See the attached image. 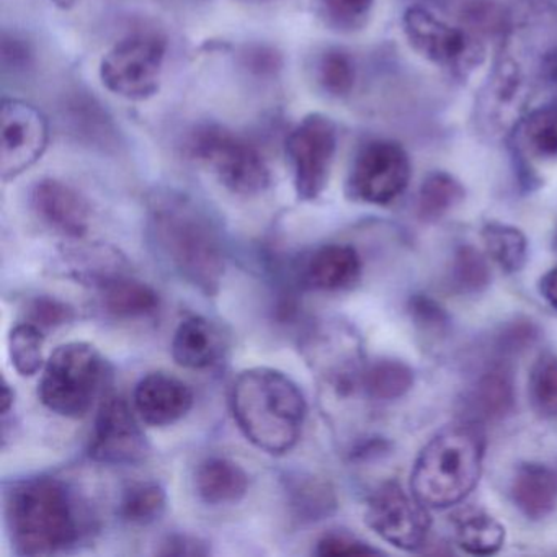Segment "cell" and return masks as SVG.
Wrapping results in <instances>:
<instances>
[{"label":"cell","mask_w":557,"mask_h":557,"mask_svg":"<svg viewBox=\"0 0 557 557\" xmlns=\"http://www.w3.org/2000/svg\"><path fill=\"white\" fill-rule=\"evenodd\" d=\"M231 409L244 436L269 455L292 451L308 416L298 384L283 371L267 367L249 368L237 376Z\"/></svg>","instance_id":"obj_2"},{"label":"cell","mask_w":557,"mask_h":557,"mask_svg":"<svg viewBox=\"0 0 557 557\" xmlns=\"http://www.w3.org/2000/svg\"><path fill=\"white\" fill-rule=\"evenodd\" d=\"M537 292H540L541 298L557 312V267L541 276Z\"/></svg>","instance_id":"obj_40"},{"label":"cell","mask_w":557,"mask_h":557,"mask_svg":"<svg viewBox=\"0 0 557 557\" xmlns=\"http://www.w3.org/2000/svg\"><path fill=\"white\" fill-rule=\"evenodd\" d=\"M9 536L18 556H53L74 546L81 524L73 492L60 479L18 482L5 502Z\"/></svg>","instance_id":"obj_4"},{"label":"cell","mask_w":557,"mask_h":557,"mask_svg":"<svg viewBox=\"0 0 557 557\" xmlns=\"http://www.w3.org/2000/svg\"><path fill=\"white\" fill-rule=\"evenodd\" d=\"M505 527L484 510H468L456 517L455 543L471 556H494L505 544Z\"/></svg>","instance_id":"obj_22"},{"label":"cell","mask_w":557,"mask_h":557,"mask_svg":"<svg viewBox=\"0 0 557 557\" xmlns=\"http://www.w3.org/2000/svg\"><path fill=\"white\" fill-rule=\"evenodd\" d=\"M416 383V374L406 361L380 358L371 361L360 374L364 394L377 403H393L406 396Z\"/></svg>","instance_id":"obj_23"},{"label":"cell","mask_w":557,"mask_h":557,"mask_svg":"<svg viewBox=\"0 0 557 557\" xmlns=\"http://www.w3.org/2000/svg\"><path fill=\"white\" fill-rule=\"evenodd\" d=\"M449 282L459 295L478 296L492 282L487 257L471 244H461L453 252Z\"/></svg>","instance_id":"obj_27"},{"label":"cell","mask_w":557,"mask_h":557,"mask_svg":"<svg viewBox=\"0 0 557 557\" xmlns=\"http://www.w3.org/2000/svg\"><path fill=\"white\" fill-rule=\"evenodd\" d=\"M484 455L485 438L475 423L443 426L417 455L410 492L430 510H448L478 487Z\"/></svg>","instance_id":"obj_3"},{"label":"cell","mask_w":557,"mask_h":557,"mask_svg":"<svg viewBox=\"0 0 557 557\" xmlns=\"http://www.w3.org/2000/svg\"><path fill=\"white\" fill-rule=\"evenodd\" d=\"M523 141L534 158L557 159V107H541L523 123Z\"/></svg>","instance_id":"obj_30"},{"label":"cell","mask_w":557,"mask_h":557,"mask_svg":"<svg viewBox=\"0 0 557 557\" xmlns=\"http://www.w3.org/2000/svg\"><path fill=\"white\" fill-rule=\"evenodd\" d=\"M195 396L187 383L162 371L146 374L136 384L133 404L143 422L152 426H168L184 419Z\"/></svg>","instance_id":"obj_14"},{"label":"cell","mask_w":557,"mask_h":557,"mask_svg":"<svg viewBox=\"0 0 557 557\" xmlns=\"http://www.w3.org/2000/svg\"><path fill=\"white\" fill-rule=\"evenodd\" d=\"M412 177V164L403 146L386 139L368 143L358 151L347 178V194L360 203L386 207L403 197Z\"/></svg>","instance_id":"obj_8"},{"label":"cell","mask_w":557,"mask_h":557,"mask_svg":"<svg viewBox=\"0 0 557 557\" xmlns=\"http://www.w3.org/2000/svg\"><path fill=\"white\" fill-rule=\"evenodd\" d=\"M168 41L158 34H133L120 40L100 63L103 86L126 100L156 96L164 70Z\"/></svg>","instance_id":"obj_7"},{"label":"cell","mask_w":557,"mask_h":557,"mask_svg":"<svg viewBox=\"0 0 557 557\" xmlns=\"http://www.w3.org/2000/svg\"><path fill=\"white\" fill-rule=\"evenodd\" d=\"M149 236L175 275L207 296L220 292L226 252L207 211L182 194H161L149 208Z\"/></svg>","instance_id":"obj_1"},{"label":"cell","mask_w":557,"mask_h":557,"mask_svg":"<svg viewBox=\"0 0 557 557\" xmlns=\"http://www.w3.org/2000/svg\"><path fill=\"white\" fill-rule=\"evenodd\" d=\"M194 484L201 502L220 507L237 504L246 497L249 492V474L233 459L213 456L198 465Z\"/></svg>","instance_id":"obj_20"},{"label":"cell","mask_w":557,"mask_h":557,"mask_svg":"<svg viewBox=\"0 0 557 557\" xmlns=\"http://www.w3.org/2000/svg\"><path fill=\"white\" fill-rule=\"evenodd\" d=\"M156 553L159 556H191L200 557L210 554V547L200 537L188 536V534H171L165 537Z\"/></svg>","instance_id":"obj_39"},{"label":"cell","mask_w":557,"mask_h":557,"mask_svg":"<svg viewBox=\"0 0 557 557\" xmlns=\"http://www.w3.org/2000/svg\"><path fill=\"white\" fill-rule=\"evenodd\" d=\"M102 355L87 342L60 345L44 367L38 396L51 412L67 419L86 416L99 396Z\"/></svg>","instance_id":"obj_5"},{"label":"cell","mask_w":557,"mask_h":557,"mask_svg":"<svg viewBox=\"0 0 557 557\" xmlns=\"http://www.w3.org/2000/svg\"><path fill=\"white\" fill-rule=\"evenodd\" d=\"M337 152V129L327 116L312 113L286 138V154L295 172L299 200H318L331 178Z\"/></svg>","instance_id":"obj_11"},{"label":"cell","mask_w":557,"mask_h":557,"mask_svg":"<svg viewBox=\"0 0 557 557\" xmlns=\"http://www.w3.org/2000/svg\"><path fill=\"white\" fill-rule=\"evenodd\" d=\"M363 272L360 253L347 244L319 247L305 269V282L315 292L337 293L358 285Z\"/></svg>","instance_id":"obj_17"},{"label":"cell","mask_w":557,"mask_h":557,"mask_svg":"<svg viewBox=\"0 0 557 557\" xmlns=\"http://www.w3.org/2000/svg\"><path fill=\"white\" fill-rule=\"evenodd\" d=\"M517 403L513 371L508 361L488 364L465 394L466 422H502L513 413Z\"/></svg>","instance_id":"obj_16"},{"label":"cell","mask_w":557,"mask_h":557,"mask_svg":"<svg viewBox=\"0 0 557 557\" xmlns=\"http://www.w3.org/2000/svg\"><path fill=\"white\" fill-rule=\"evenodd\" d=\"M540 338V329L528 321V319H517L500 329L495 337V350L498 354V360L508 361L510 358L527 351L533 347Z\"/></svg>","instance_id":"obj_34"},{"label":"cell","mask_w":557,"mask_h":557,"mask_svg":"<svg viewBox=\"0 0 557 557\" xmlns=\"http://www.w3.org/2000/svg\"><path fill=\"white\" fill-rule=\"evenodd\" d=\"M325 14L342 27H351L370 14L374 0H321Z\"/></svg>","instance_id":"obj_38"},{"label":"cell","mask_w":557,"mask_h":557,"mask_svg":"<svg viewBox=\"0 0 557 557\" xmlns=\"http://www.w3.org/2000/svg\"><path fill=\"white\" fill-rule=\"evenodd\" d=\"M102 306L116 319H136L152 314L159 308V295L148 283L113 276L102 283Z\"/></svg>","instance_id":"obj_21"},{"label":"cell","mask_w":557,"mask_h":557,"mask_svg":"<svg viewBox=\"0 0 557 557\" xmlns=\"http://www.w3.org/2000/svg\"><path fill=\"white\" fill-rule=\"evenodd\" d=\"M528 399L537 417L557 420V354L554 351H544L531 364Z\"/></svg>","instance_id":"obj_28"},{"label":"cell","mask_w":557,"mask_h":557,"mask_svg":"<svg viewBox=\"0 0 557 557\" xmlns=\"http://www.w3.org/2000/svg\"><path fill=\"white\" fill-rule=\"evenodd\" d=\"M0 133V174L5 182L37 164L50 138L47 116L37 107L18 99L2 100Z\"/></svg>","instance_id":"obj_12"},{"label":"cell","mask_w":557,"mask_h":557,"mask_svg":"<svg viewBox=\"0 0 557 557\" xmlns=\"http://www.w3.org/2000/svg\"><path fill=\"white\" fill-rule=\"evenodd\" d=\"M138 412L122 396L103 400L90 438L89 456L102 465H136L148 456L149 443Z\"/></svg>","instance_id":"obj_13"},{"label":"cell","mask_w":557,"mask_h":557,"mask_svg":"<svg viewBox=\"0 0 557 557\" xmlns=\"http://www.w3.org/2000/svg\"><path fill=\"white\" fill-rule=\"evenodd\" d=\"M9 355L21 376H34L45 367L44 334L32 322L15 325L9 334Z\"/></svg>","instance_id":"obj_29"},{"label":"cell","mask_w":557,"mask_h":557,"mask_svg":"<svg viewBox=\"0 0 557 557\" xmlns=\"http://www.w3.org/2000/svg\"><path fill=\"white\" fill-rule=\"evenodd\" d=\"M223 354V335L207 318L194 315L181 322L172 338V357L178 367L205 370Z\"/></svg>","instance_id":"obj_19"},{"label":"cell","mask_w":557,"mask_h":557,"mask_svg":"<svg viewBox=\"0 0 557 557\" xmlns=\"http://www.w3.org/2000/svg\"><path fill=\"white\" fill-rule=\"evenodd\" d=\"M188 151L233 194L253 197L269 188L270 171L265 159L252 143L231 129L201 126L191 135Z\"/></svg>","instance_id":"obj_6"},{"label":"cell","mask_w":557,"mask_h":557,"mask_svg":"<svg viewBox=\"0 0 557 557\" xmlns=\"http://www.w3.org/2000/svg\"><path fill=\"white\" fill-rule=\"evenodd\" d=\"M466 30L474 37L497 38L507 32L508 15L497 0H466L461 8Z\"/></svg>","instance_id":"obj_31"},{"label":"cell","mask_w":557,"mask_h":557,"mask_svg":"<svg viewBox=\"0 0 557 557\" xmlns=\"http://www.w3.org/2000/svg\"><path fill=\"white\" fill-rule=\"evenodd\" d=\"M32 207L47 226L63 236L79 239L89 231V201L76 188L57 178H44L35 184Z\"/></svg>","instance_id":"obj_15"},{"label":"cell","mask_w":557,"mask_h":557,"mask_svg":"<svg viewBox=\"0 0 557 557\" xmlns=\"http://www.w3.org/2000/svg\"><path fill=\"white\" fill-rule=\"evenodd\" d=\"M510 497L527 520L541 521L557 508V471L543 462L518 466L510 482Z\"/></svg>","instance_id":"obj_18"},{"label":"cell","mask_w":557,"mask_h":557,"mask_svg":"<svg viewBox=\"0 0 557 557\" xmlns=\"http://www.w3.org/2000/svg\"><path fill=\"white\" fill-rule=\"evenodd\" d=\"M168 508V492L159 482L146 481L126 488L120 502L119 515L133 527L156 523Z\"/></svg>","instance_id":"obj_26"},{"label":"cell","mask_w":557,"mask_h":557,"mask_svg":"<svg viewBox=\"0 0 557 557\" xmlns=\"http://www.w3.org/2000/svg\"><path fill=\"white\" fill-rule=\"evenodd\" d=\"M465 187L446 172H433L417 195V216L423 223H438L465 200Z\"/></svg>","instance_id":"obj_25"},{"label":"cell","mask_w":557,"mask_h":557,"mask_svg":"<svg viewBox=\"0 0 557 557\" xmlns=\"http://www.w3.org/2000/svg\"><path fill=\"white\" fill-rule=\"evenodd\" d=\"M32 324L40 329H54L73 321L74 311L54 298H37L28 308Z\"/></svg>","instance_id":"obj_37"},{"label":"cell","mask_w":557,"mask_h":557,"mask_svg":"<svg viewBox=\"0 0 557 557\" xmlns=\"http://www.w3.org/2000/svg\"><path fill=\"white\" fill-rule=\"evenodd\" d=\"M410 47L436 66L466 74L481 66L485 50L466 28L451 27L425 8H409L403 17Z\"/></svg>","instance_id":"obj_10"},{"label":"cell","mask_w":557,"mask_h":557,"mask_svg":"<svg viewBox=\"0 0 557 557\" xmlns=\"http://www.w3.org/2000/svg\"><path fill=\"white\" fill-rule=\"evenodd\" d=\"M319 83L332 97H347L355 86V64L347 53L331 50L319 63Z\"/></svg>","instance_id":"obj_33"},{"label":"cell","mask_w":557,"mask_h":557,"mask_svg":"<svg viewBox=\"0 0 557 557\" xmlns=\"http://www.w3.org/2000/svg\"><path fill=\"white\" fill-rule=\"evenodd\" d=\"M293 505L308 515L309 520H322L337 508V498L327 482L315 478L296 481L293 485Z\"/></svg>","instance_id":"obj_32"},{"label":"cell","mask_w":557,"mask_h":557,"mask_svg":"<svg viewBox=\"0 0 557 557\" xmlns=\"http://www.w3.org/2000/svg\"><path fill=\"white\" fill-rule=\"evenodd\" d=\"M57 8L63 9V11H70L76 4V0H51Z\"/></svg>","instance_id":"obj_43"},{"label":"cell","mask_w":557,"mask_h":557,"mask_svg":"<svg viewBox=\"0 0 557 557\" xmlns=\"http://www.w3.org/2000/svg\"><path fill=\"white\" fill-rule=\"evenodd\" d=\"M14 389L9 386L8 381H4V384H2V416H8L11 412L12 407H14Z\"/></svg>","instance_id":"obj_42"},{"label":"cell","mask_w":557,"mask_h":557,"mask_svg":"<svg viewBox=\"0 0 557 557\" xmlns=\"http://www.w3.org/2000/svg\"><path fill=\"white\" fill-rule=\"evenodd\" d=\"M410 321L416 324L417 329L426 335H443L448 332L449 319L448 312L435 299L426 295H413L407 305Z\"/></svg>","instance_id":"obj_35"},{"label":"cell","mask_w":557,"mask_h":557,"mask_svg":"<svg viewBox=\"0 0 557 557\" xmlns=\"http://www.w3.org/2000/svg\"><path fill=\"white\" fill-rule=\"evenodd\" d=\"M544 74L557 87V51L547 54L546 60H544Z\"/></svg>","instance_id":"obj_41"},{"label":"cell","mask_w":557,"mask_h":557,"mask_svg":"<svg viewBox=\"0 0 557 557\" xmlns=\"http://www.w3.org/2000/svg\"><path fill=\"white\" fill-rule=\"evenodd\" d=\"M553 247H554V250H556V252H557V230L554 231Z\"/></svg>","instance_id":"obj_44"},{"label":"cell","mask_w":557,"mask_h":557,"mask_svg":"<svg viewBox=\"0 0 557 557\" xmlns=\"http://www.w3.org/2000/svg\"><path fill=\"white\" fill-rule=\"evenodd\" d=\"M481 237L485 253L502 272L513 275L524 269L528 262V239L518 227L492 221L482 227Z\"/></svg>","instance_id":"obj_24"},{"label":"cell","mask_w":557,"mask_h":557,"mask_svg":"<svg viewBox=\"0 0 557 557\" xmlns=\"http://www.w3.org/2000/svg\"><path fill=\"white\" fill-rule=\"evenodd\" d=\"M315 554L324 557L371 556L380 554V550L351 534L329 533L318 541Z\"/></svg>","instance_id":"obj_36"},{"label":"cell","mask_w":557,"mask_h":557,"mask_svg":"<svg viewBox=\"0 0 557 557\" xmlns=\"http://www.w3.org/2000/svg\"><path fill=\"white\" fill-rule=\"evenodd\" d=\"M412 492L396 481L381 484L370 495L364 508V523L384 543L406 553H416L429 540L432 517Z\"/></svg>","instance_id":"obj_9"}]
</instances>
